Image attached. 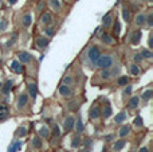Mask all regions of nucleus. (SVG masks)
I'll list each match as a JSON object with an SVG mask.
<instances>
[{
	"mask_svg": "<svg viewBox=\"0 0 153 152\" xmlns=\"http://www.w3.org/2000/svg\"><path fill=\"white\" fill-rule=\"evenodd\" d=\"M95 63L100 69H110L113 66V58L110 55H101Z\"/></svg>",
	"mask_w": 153,
	"mask_h": 152,
	"instance_id": "obj_1",
	"label": "nucleus"
},
{
	"mask_svg": "<svg viewBox=\"0 0 153 152\" xmlns=\"http://www.w3.org/2000/svg\"><path fill=\"white\" fill-rule=\"evenodd\" d=\"M87 55H89L90 61L95 63V62H97V59L101 57V51H100V48H98L97 46H91V47L89 48V53H87Z\"/></svg>",
	"mask_w": 153,
	"mask_h": 152,
	"instance_id": "obj_2",
	"label": "nucleus"
},
{
	"mask_svg": "<svg viewBox=\"0 0 153 152\" xmlns=\"http://www.w3.org/2000/svg\"><path fill=\"white\" fill-rule=\"evenodd\" d=\"M100 116H101V109H100V107L94 105V107L90 109V112H89V117L91 118V120H97V118H100Z\"/></svg>",
	"mask_w": 153,
	"mask_h": 152,
	"instance_id": "obj_3",
	"label": "nucleus"
},
{
	"mask_svg": "<svg viewBox=\"0 0 153 152\" xmlns=\"http://www.w3.org/2000/svg\"><path fill=\"white\" fill-rule=\"evenodd\" d=\"M141 37H143V32H141L140 30L132 32V37H130V43H132V45H138V43H140V40H141Z\"/></svg>",
	"mask_w": 153,
	"mask_h": 152,
	"instance_id": "obj_4",
	"label": "nucleus"
},
{
	"mask_svg": "<svg viewBox=\"0 0 153 152\" xmlns=\"http://www.w3.org/2000/svg\"><path fill=\"white\" fill-rule=\"evenodd\" d=\"M27 102H28V96H27L26 93L20 94V97H19V100H18V108L19 109H23L27 105Z\"/></svg>",
	"mask_w": 153,
	"mask_h": 152,
	"instance_id": "obj_5",
	"label": "nucleus"
},
{
	"mask_svg": "<svg viewBox=\"0 0 153 152\" xmlns=\"http://www.w3.org/2000/svg\"><path fill=\"white\" fill-rule=\"evenodd\" d=\"M40 23L45 24V26H50L51 23H53V16H51V13L46 12L42 15V18H40Z\"/></svg>",
	"mask_w": 153,
	"mask_h": 152,
	"instance_id": "obj_6",
	"label": "nucleus"
},
{
	"mask_svg": "<svg viewBox=\"0 0 153 152\" xmlns=\"http://www.w3.org/2000/svg\"><path fill=\"white\" fill-rule=\"evenodd\" d=\"M59 93L62 94L63 97H70L71 96V89H70V86L69 85H61L59 86Z\"/></svg>",
	"mask_w": 153,
	"mask_h": 152,
	"instance_id": "obj_7",
	"label": "nucleus"
},
{
	"mask_svg": "<svg viewBox=\"0 0 153 152\" xmlns=\"http://www.w3.org/2000/svg\"><path fill=\"white\" fill-rule=\"evenodd\" d=\"M18 57H19L22 63H28V62L31 61V54L26 53V51H20V53L18 54Z\"/></svg>",
	"mask_w": 153,
	"mask_h": 152,
	"instance_id": "obj_8",
	"label": "nucleus"
},
{
	"mask_svg": "<svg viewBox=\"0 0 153 152\" xmlns=\"http://www.w3.org/2000/svg\"><path fill=\"white\" fill-rule=\"evenodd\" d=\"M35 43H36V47L46 48L48 45V39H46V38H43V37H38L36 40H35Z\"/></svg>",
	"mask_w": 153,
	"mask_h": 152,
	"instance_id": "obj_9",
	"label": "nucleus"
},
{
	"mask_svg": "<svg viewBox=\"0 0 153 152\" xmlns=\"http://www.w3.org/2000/svg\"><path fill=\"white\" fill-rule=\"evenodd\" d=\"M74 123H75V118L73 117V116H69V117L66 118V121H65V129H66V131H71V129L74 128Z\"/></svg>",
	"mask_w": 153,
	"mask_h": 152,
	"instance_id": "obj_10",
	"label": "nucleus"
},
{
	"mask_svg": "<svg viewBox=\"0 0 153 152\" xmlns=\"http://www.w3.org/2000/svg\"><path fill=\"white\" fill-rule=\"evenodd\" d=\"M11 69H12L15 73H18V74H20V73L23 72V66L20 65V62L19 61H12L11 62Z\"/></svg>",
	"mask_w": 153,
	"mask_h": 152,
	"instance_id": "obj_11",
	"label": "nucleus"
},
{
	"mask_svg": "<svg viewBox=\"0 0 153 152\" xmlns=\"http://www.w3.org/2000/svg\"><path fill=\"white\" fill-rule=\"evenodd\" d=\"M111 23H113V15H111L110 12H109V13H106V15L103 16V19H102V24H103V27H110V26H111Z\"/></svg>",
	"mask_w": 153,
	"mask_h": 152,
	"instance_id": "obj_12",
	"label": "nucleus"
},
{
	"mask_svg": "<svg viewBox=\"0 0 153 152\" xmlns=\"http://www.w3.org/2000/svg\"><path fill=\"white\" fill-rule=\"evenodd\" d=\"M134 23L137 24L138 27L144 26V24H145V15H144V13H137V16H136V19H134Z\"/></svg>",
	"mask_w": 153,
	"mask_h": 152,
	"instance_id": "obj_13",
	"label": "nucleus"
},
{
	"mask_svg": "<svg viewBox=\"0 0 153 152\" xmlns=\"http://www.w3.org/2000/svg\"><path fill=\"white\" fill-rule=\"evenodd\" d=\"M122 18H124L125 22H130V19H132V11L129 8H124L122 10Z\"/></svg>",
	"mask_w": 153,
	"mask_h": 152,
	"instance_id": "obj_14",
	"label": "nucleus"
},
{
	"mask_svg": "<svg viewBox=\"0 0 153 152\" xmlns=\"http://www.w3.org/2000/svg\"><path fill=\"white\" fill-rule=\"evenodd\" d=\"M30 89V96H31V98H36V94H38V89H36V83H31V85L28 86Z\"/></svg>",
	"mask_w": 153,
	"mask_h": 152,
	"instance_id": "obj_15",
	"label": "nucleus"
},
{
	"mask_svg": "<svg viewBox=\"0 0 153 152\" xmlns=\"http://www.w3.org/2000/svg\"><path fill=\"white\" fill-rule=\"evenodd\" d=\"M129 132H130V127L129 125H125V127H122V128L120 129L118 135H120V137H125L126 135H129Z\"/></svg>",
	"mask_w": 153,
	"mask_h": 152,
	"instance_id": "obj_16",
	"label": "nucleus"
},
{
	"mask_svg": "<svg viewBox=\"0 0 153 152\" xmlns=\"http://www.w3.org/2000/svg\"><path fill=\"white\" fill-rule=\"evenodd\" d=\"M48 135H50V129H48V127H42V128L39 129V136L40 137H48Z\"/></svg>",
	"mask_w": 153,
	"mask_h": 152,
	"instance_id": "obj_17",
	"label": "nucleus"
},
{
	"mask_svg": "<svg viewBox=\"0 0 153 152\" xmlns=\"http://www.w3.org/2000/svg\"><path fill=\"white\" fill-rule=\"evenodd\" d=\"M50 5L53 7L54 11H61V1L59 0H50Z\"/></svg>",
	"mask_w": 153,
	"mask_h": 152,
	"instance_id": "obj_18",
	"label": "nucleus"
},
{
	"mask_svg": "<svg viewBox=\"0 0 153 152\" xmlns=\"http://www.w3.org/2000/svg\"><path fill=\"white\" fill-rule=\"evenodd\" d=\"M102 40H103V43H106V45H113L114 43V39L109 34H103L102 35Z\"/></svg>",
	"mask_w": 153,
	"mask_h": 152,
	"instance_id": "obj_19",
	"label": "nucleus"
},
{
	"mask_svg": "<svg viewBox=\"0 0 153 152\" xmlns=\"http://www.w3.org/2000/svg\"><path fill=\"white\" fill-rule=\"evenodd\" d=\"M138 105V97H132L129 101V109H136Z\"/></svg>",
	"mask_w": 153,
	"mask_h": 152,
	"instance_id": "obj_20",
	"label": "nucleus"
},
{
	"mask_svg": "<svg viewBox=\"0 0 153 152\" xmlns=\"http://www.w3.org/2000/svg\"><path fill=\"white\" fill-rule=\"evenodd\" d=\"M125 118H126V113H125V112H121V113H118V115L116 116L114 121H116V124H120V123H122Z\"/></svg>",
	"mask_w": 153,
	"mask_h": 152,
	"instance_id": "obj_21",
	"label": "nucleus"
},
{
	"mask_svg": "<svg viewBox=\"0 0 153 152\" xmlns=\"http://www.w3.org/2000/svg\"><path fill=\"white\" fill-rule=\"evenodd\" d=\"M22 147V143L20 142H15L10 147V150H8V152H18L19 150H20Z\"/></svg>",
	"mask_w": 153,
	"mask_h": 152,
	"instance_id": "obj_22",
	"label": "nucleus"
},
{
	"mask_svg": "<svg viewBox=\"0 0 153 152\" xmlns=\"http://www.w3.org/2000/svg\"><path fill=\"white\" fill-rule=\"evenodd\" d=\"M101 78L102 80H109V78L111 77V74H110V70L109 69H102V72H101Z\"/></svg>",
	"mask_w": 153,
	"mask_h": 152,
	"instance_id": "obj_23",
	"label": "nucleus"
},
{
	"mask_svg": "<svg viewBox=\"0 0 153 152\" xmlns=\"http://www.w3.org/2000/svg\"><path fill=\"white\" fill-rule=\"evenodd\" d=\"M23 26L24 27H30V26H31V15H30V13H26V15H24Z\"/></svg>",
	"mask_w": 153,
	"mask_h": 152,
	"instance_id": "obj_24",
	"label": "nucleus"
},
{
	"mask_svg": "<svg viewBox=\"0 0 153 152\" xmlns=\"http://www.w3.org/2000/svg\"><path fill=\"white\" fill-rule=\"evenodd\" d=\"M141 57H143V58H146V59H151L153 57V54H152V51L146 50V48H143V50H141Z\"/></svg>",
	"mask_w": 153,
	"mask_h": 152,
	"instance_id": "obj_25",
	"label": "nucleus"
},
{
	"mask_svg": "<svg viewBox=\"0 0 153 152\" xmlns=\"http://www.w3.org/2000/svg\"><path fill=\"white\" fill-rule=\"evenodd\" d=\"M152 89H148V90L146 92H144L143 93V100L144 101H149V100H151V97H152Z\"/></svg>",
	"mask_w": 153,
	"mask_h": 152,
	"instance_id": "obj_26",
	"label": "nucleus"
},
{
	"mask_svg": "<svg viewBox=\"0 0 153 152\" xmlns=\"http://www.w3.org/2000/svg\"><path fill=\"white\" fill-rule=\"evenodd\" d=\"M145 22L146 24H148L149 27L153 26V12L151 11V12H148V16H145Z\"/></svg>",
	"mask_w": 153,
	"mask_h": 152,
	"instance_id": "obj_27",
	"label": "nucleus"
},
{
	"mask_svg": "<svg viewBox=\"0 0 153 152\" xmlns=\"http://www.w3.org/2000/svg\"><path fill=\"white\" fill-rule=\"evenodd\" d=\"M32 145H34L36 150H39V148L42 147V140H40L39 137H34V139H32Z\"/></svg>",
	"mask_w": 153,
	"mask_h": 152,
	"instance_id": "obj_28",
	"label": "nucleus"
},
{
	"mask_svg": "<svg viewBox=\"0 0 153 152\" xmlns=\"http://www.w3.org/2000/svg\"><path fill=\"white\" fill-rule=\"evenodd\" d=\"M81 144V137H79V135H75L74 137H73V142H71V145L74 148H76L78 145Z\"/></svg>",
	"mask_w": 153,
	"mask_h": 152,
	"instance_id": "obj_29",
	"label": "nucleus"
},
{
	"mask_svg": "<svg viewBox=\"0 0 153 152\" xmlns=\"http://www.w3.org/2000/svg\"><path fill=\"white\" fill-rule=\"evenodd\" d=\"M113 31L116 35H118L121 32V23L120 22H114V26H113Z\"/></svg>",
	"mask_w": 153,
	"mask_h": 152,
	"instance_id": "obj_30",
	"label": "nucleus"
},
{
	"mask_svg": "<svg viewBox=\"0 0 153 152\" xmlns=\"http://www.w3.org/2000/svg\"><path fill=\"white\" fill-rule=\"evenodd\" d=\"M130 73H132V75H138L140 74V69H138L137 65L133 63L132 66H130Z\"/></svg>",
	"mask_w": 153,
	"mask_h": 152,
	"instance_id": "obj_31",
	"label": "nucleus"
},
{
	"mask_svg": "<svg viewBox=\"0 0 153 152\" xmlns=\"http://www.w3.org/2000/svg\"><path fill=\"white\" fill-rule=\"evenodd\" d=\"M125 143H126L125 140H118V142L114 144V151H120V150H121V148L125 145Z\"/></svg>",
	"mask_w": 153,
	"mask_h": 152,
	"instance_id": "obj_32",
	"label": "nucleus"
},
{
	"mask_svg": "<svg viewBox=\"0 0 153 152\" xmlns=\"http://www.w3.org/2000/svg\"><path fill=\"white\" fill-rule=\"evenodd\" d=\"M128 77H120L118 78V81H117V83H118L120 86H126L128 85Z\"/></svg>",
	"mask_w": 153,
	"mask_h": 152,
	"instance_id": "obj_33",
	"label": "nucleus"
},
{
	"mask_svg": "<svg viewBox=\"0 0 153 152\" xmlns=\"http://www.w3.org/2000/svg\"><path fill=\"white\" fill-rule=\"evenodd\" d=\"M11 86H12V81H7L4 85V89H3V93L4 94H8V92L11 90Z\"/></svg>",
	"mask_w": 153,
	"mask_h": 152,
	"instance_id": "obj_34",
	"label": "nucleus"
},
{
	"mask_svg": "<svg viewBox=\"0 0 153 152\" xmlns=\"http://www.w3.org/2000/svg\"><path fill=\"white\" fill-rule=\"evenodd\" d=\"M110 115H111V107H110V105H106L105 109H103V117L108 118Z\"/></svg>",
	"mask_w": 153,
	"mask_h": 152,
	"instance_id": "obj_35",
	"label": "nucleus"
},
{
	"mask_svg": "<svg viewBox=\"0 0 153 152\" xmlns=\"http://www.w3.org/2000/svg\"><path fill=\"white\" fill-rule=\"evenodd\" d=\"M74 125H75V128H76V132H79L81 133L82 131H83V124H82V121L78 118V121L76 123H74Z\"/></svg>",
	"mask_w": 153,
	"mask_h": 152,
	"instance_id": "obj_36",
	"label": "nucleus"
},
{
	"mask_svg": "<svg viewBox=\"0 0 153 152\" xmlns=\"http://www.w3.org/2000/svg\"><path fill=\"white\" fill-rule=\"evenodd\" d=\"M16 135H18L19 137H24L27 135V129L24 128V127H20V128H19V131L16 132Z\"/></svg>",
	"mask_w": 153,
	"mask_h": 152,
	"instance_id": "obj_37",
	"label": "nucleus"
},
{
	"mask_svg": "<svg viewBox=\"0 0 153 152\" xmlns=\"http://www.w3.org/2000/svg\"><path fill=\"white\" fill-rule=\"evenodd\" d=\"M134 125L136 127H143V117H141V116H137V117H136Z\"/></svg>",
	"mask_w": 153,
	"mask_h": 152,
	"instance_id": "obj_38",
	"label": "nucleus"
},
{
	"mask_svg": "<svg viewBox=\"0 0 153 152\" xmlns=\"http://www.w3.org/2000/svg\"><path fill=\"white\" fill-rule=\"evenodd\" d=\"M63 83H65V85H71V83H73V78L71 77H70V75H67V77H65L63 78Z\"/></svg>",
	"mask_w": 153,
	"mask_h": 152,
	"instance_id": "obj_39",
	"label": "nucleus"
},
{
	"mask_svg": "<svg viewBox=\"0 0 153 152\" xmlns=\"http://www.w3.org/2000/svg\"><path fill=\"white\" fill-rule=\"evenodd\" d=\"M7 117H8L7 112H0V123H1V121H5L7 120Z\"/></svg>",
	"mask_w": 153,
	"mask_h": 152,
	"instance_id": "obj_40",
	"label": "nucleus"
},
{
	"mask_svg": "<svg viewBox=\"0 0 153 152\" xmlns=\"http://www.w3.org/2000/svg\"><path fill=\"white\" fill-rule=\"evenodd\" d=\"M45 32H46V35H47V37H53V35H54V28H46Z\"/></svg>",
	"mask_w": 153,
	"mask_h": 152,
	"instance_id": "obj_41",
	"label": "nucleus"
},
{
	"mask_svg": "<svg viewBox=\"0 0 153 152\" xmlns=\"http://www.w3.org/2000/svg\"><path fill=\"white\" fill-rule=\"evenodd\" d=\"M124 94H125V96H129V94H132V86H126V89L124 90Z\"/></svg>",
	"mask_w": 153,
	"mask_h": 152,
	"instance_id": "obj_42",
	"label": "nucleus"
},
{
	"mask_svg": "<svg viewBox=\"0 0 153 152\" xmlns=\"http://www.w3.org/2000/svg\"><path fill=\"white\" fill-rule=\"evenodd\" d=\"M148 46H149V48H152L153 47V35L151 34L149 35V40H148Z\"/></svg>",
	"mask_w": 153,
	"mask_h": 152,
	"instance_id": "obj_43",
	"label": "nucleus"
},
{
	"mask_svg": "<svg viewBox=\"0 0 153 152\" xmlns=\"http://www.w3.org/2000/svg\"><path fill=\"white\" fill-rule=\"evenodd\" d=\"M54 135H55V136H59V135H61V129H59L58 125L54 128Z\"/></svg>",
	"mask_w": 153,
	"mask_h": 152,
	"instance_id": "obj_44",
	"label": "nucleus"
},
{
	"mask_svg": "<svg viewBox=\"0 0 153 152\" xmlns=\"http://www.w3.org/2000/svg\"><path fill=\"white\" fill-rule=\"evenodd\" d=\"M5 27H7V20H1V23H0V30H4Z\"/></svg>",
	"mask_w": 153,
	"mask_h": 152,
	"instance_id": "obj_45",
	"label": "nucleus"
},
{
	"mask_svg": "<svg viewBox=\"0 0 153 152\" xmlns=\"http://www.w3.org/2000/svg\"><path fill=\"white\" fill-rule=\"evenodd\" d=\"M0 112H8V108L5 105H0Z\"/></svg>",
	"mask_w": 153,
	"mask_h": 152,
	"instance_id": "obj_46",
	"label": "nucleus"
},
{
	"mask_svg": "<svg viewBox=\"0 0 153 152\" xmlns=\"http://www.w3.org/2000/svg\"><path fill=\"white\" fill-rule=\"evenodd\" d=\"M141 59H143L141 54H137V55H136V61H141Z\"/></svg>",
	"mask_w": 153,
	"mask_h": 152,
	"instance_id": "obj_47",
	"label": "nucleus"
},
{
	"mask_svg": "<svg viewBox=\"0 0 153 152\" xmlns=\"http://www.w3.org/2000/svg\"><path fill=\"white\" fill-rule=\"evenodd\" d=\"M43 7H45V1H42V3H40V4H39V7H38V10L40 11V10H42Z\"/></svg>",
	"mask_w": 153,
	"mask_h": 152,
	"instance_id": "obj_48",
	"label": "nucleus"
},
{
	"mask_svg": "<svg viewBox=\"0 0 153 152\" xmlns=\"http://www.w3.org/2000/svg\"><path fill=\"white\" fill-rule=\"evenodd\" d=\"M140 152H148V148H141Z\"/></svg>",
	"mask_w": 153,
	"mask_h": 152,
	"instance_id": "obj_49",
	"label": "nucleus"
},
{
	"mask_svg": "<svg viewBox=\"0 0 153 152\" xmlns=\"http://www.w3.org/2000/svg\"><path fill=\"white\" fill-rule=\"evenodd\" d=\"M10 3H11V4H15V3H16V0H10Z\"/></svg>",
	"mask_w": 153,
	"mask_h": 152,
	"instance_id": "obj_50",
	"label": "nucleus"
},
{
	"mask_svg": "<svg viewBox=\"0 0 153 152\" xmlns=\"http://www.w3.org/2000/svg\"><path fill=\"white\" fill-rule=\"evenodd\" d=\"M81 152H89V151H87V150H83V151H81Z\"/></svg>",
	"mask_w": 153,
	"mask_h": 152,
	"instance_id": "obj_51",
	"label": "nucleus"
},
{
	"mask_svg": "<svg viewBox=\"0 0 153 152\" xmlns=\"http://www.w3.org/2000/svg\"><path fill=\"white\" fill-rule=\"evenodd\" d=\"M0 5H1V0H0Z\"/></svg>",
	"mask_w": 153,
	"mask_h": 152,
	"instance_id": "obj_52",
	"label": "nucleus"
},
{
	"mask_svg": "<svg viewBox=\"0 0 153 152\" xmlns=\"http://www.w3.org/2000/svg\"><path fill=\"white\" fill-rule=\"evenodd\" d=\"M0 88H1V83H0Z\"/></svg>",
	"mask_w": 153,
	"mask_h": 152,
	"instance_id": "obj_53",
	"label": "nucleus"
},
{
	"mask_svg": "<svg viewBox=\"0 0 153 152\" xmlns=\"http://www.w3.org/2000/svg\"><path fill=\"white\" fill-rule=\"evenodd\" d=\"M141 1H144V0H141Z\"/></svg>",
	"mask_w": 153,
	"mask_h": 152,
	"instance_id": "obj_54",
	"label": "nucleus"
}]
</instances>
